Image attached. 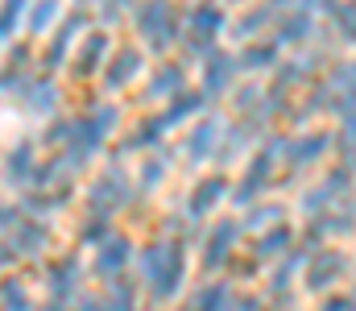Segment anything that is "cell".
I'll list each match as a JSON object with an SVG mask.
<instances>
[{
  "mask_svg": "<svg viewBox=\"0 0 356 311\" xmlns=\"http://www.w3.org/2000/svg\"><path fill=\"white\" fill-rule=\"evenodd\" d=\"M137 308V291L133 287H112V295H108V303H104V311H133Z\"/></svg>",
  "mask_w": 356,
  "mask_h": 311,
  "instance_id": "obj_11",
  "label": "cell"
},
{
  "mask_svg": "<svg viewBox=\"0 0 356 311\" xmlns=\"http://www.w3.org/2000/svg\"><path fill=\"white\" fill-rule=\"evenodd\" d=\"M236 237H241V228H236L232 220L211 224V237L203 241V266H207V270L228 266V257H232V249H236Z\"/></svg>",
  "mask_w": 356,
  "mask_h": 311,
  "instance_id": "obj_3",
  "label": "cell"
},
{
  "mask_svg": "<svg viewBox=\"0 0 356 311\" xmlns=\"http://www.w3.org/2000/svg\"><path fill=\"white\" fill-rule=\"evenodd\" d=\"M182 274H186V262L175 241H154L141 249V278L149 282L154 299H175L182 291Z\"/></svg>",
  "mask_w": 356,
  "mask_h": 311,
  "instance_id": "obj_1",
  "label": "cell"
},
{
  "mask_svg": "<svg viewBox=\"0 0 356 311\" xmlns=\"http://www.w3.org/2000/svg\"><path fill=\"white\" fill-rule=\"evenodd\" d=\"M129 257H133V245H129V237H108L104 245H99V257H95V274H120L124 266H129Z\"/></svg>",
  "mask_w": 356,
  "mask_h": 311,
  "instance_id": "obj_5",
  "label": "cell"
},
{
  "mask_svg": "<svg viewBox=\"0 0 356 311\" xmlns=\"http://www.w3.org/2000/svg\"><path fill=\"white\" fill-rule=\"evenodd\" d=\"M46 282H50V291H54L58 303L71 299V295L79 291V262H75V257H58V262L46 270Z\"/></svg>",
  "mask_w": 356,
  "mask_h": 311,
  "instance_id": "obj_7",
  "label": "cell"
},
{
  "mask_svg": "<svg viewBox=\"0 0 356 311\" xmlns=\"http://www.w3.org/2000/svg\"><path fill=\"white\" fill-rule=\"evenodd\" d=\"M42 311H58V303H54V308H42Z\"/></svg>",
  "mask_w": 356,
  "mask_h": 311,
  "instance_id": "obj_18",
  "label": "cell"
},
{
  "mask_svg": "<svg viewBox=\"0 0 356 311\" xmlns=\"http://www.w3.org/2000/svg\"><path fill=\"white\" fill-rule=\"evenodd\" d=\"M319 311H356V303L353 299H344V295H332V299L319 303Z\"/></svg>",
  "mask_w": 356,
  "mask_h": 311,
  "instance_id": "obj_14",
  "label": "cell"
},
{
  "mask_svg": "<svg viewBox=\"0 0 356 311\" xmlns=\"http://www.w3.org/2000/svg\"><path fill=\"white\" fill-rule=\"evenodd\" d=\"M228 303H232V295H228V287H199V291H191L186 295V303H182V311H228Z\"/></svg>",
  "mask_w": 356,
  "mask_h": 311,
  "instance_id": "obj_8",
  "label": "cell"
},
{
  "mask_svg": "<svg viewBox=\"0 0 356 311\" xmlns=\"http://www.w3.org/2000/svg\"><path fill=\"white\" fill-rule=\"evenodd\" d=\"M0 311H33L29 299H17V303H0Z\"/></svg>",
  "mask_w": 356,
  "mask_h": 311,
  "instance_id": "obj_16",
  "label": "cell"
},
{
  "mask_svg": "<svg viewBox=\"0 0 356 311\" xmlns=\"http://www.w3.org/2000/svg\"><path fill=\"white\" fill-rule=\"evenodd\" d=\"M21 220H17V212L8 204H0V237H13V228H17Z\"/></svg>",
  "mask_w": 356,
  "mask_h": 311,
  "instance_id": "obj_13",
  "label": "cell"
},
{
  "mask_svg": "<svg viewBox=\"0 0 356 311\" xmlns=\"http://www.w3.org/2000/svg\"><path fill=\"white\" fill-rule=\"evenodd\" d=\"M286 249H290V228H286V224L266 228V237L257 241V257H261V262H269L273 253H277V257H286Z\"/></svg>",
  "mask_w": 356,
  "mask_h": 311,
  "instance_id": "obj_10",
  "label": "cell"
},
{
  "mask_svg": "<svg viewBox=\"0 0 356 311\" xmlns=\"http://www.w3.org/2000/svg\"><path fill=\"white\" fill-rule=\"evenodd\" d=\"M344 270H348L344 253H336V249L315 253V257H311V266H307V291H332V287L344 278Z\"/></svg>",
  "mask_w": 356,
  "mask_h": 311,
  "instance_id": "obj_2",
  "label": "cell"
},
{
  "mask_svg": "<svg viewBox=\"0 0 356 311\" xmlns=\"http://www.w3.org/2000/svg\"><path fill=\"white\" fill-rule=\"evenodd\" d=\"M29 170H33V158H29V150H17V154H13V162H8V179L17 175V183H21Z\"/></svg>",
  "mask_w": 356,
  "mask_h": 311,
  "instance_id": "obj_12",
  "label": "cell"
},
{
  "mask_svg": "<svg viewBox=\"0 0 356 311\" xmlns=\"http://www.w3.org/2000/svg\"><path fill=\"white\" fill-rule=\"evenodd\" d=\"M46 241H50V228H46L42 220H21V224L13 228V253H21V257L42 253Z\"/></svg>",
  "mask_w": 356,
  "mask_h": 311,
  "instance_id": "obj_6",
  "label": "cell"
},
{
  "mask_svg": "<svg viewBox=\"0 0 356 311\" xmlns=\"http://www.w3.org/2000/svg\"><path fill=\"white\" fill-rule=\"evenodd\" d=\"M228 311H266V308H261V299H253V295H249V299H232Z\"/></svg>",
  "mask_w": 356,
  "mask_h": 311,
  "instance_id": "obj_15",
  "label": "cell"
},
{
  "mask_svg": "<svg viewBox=\"0 0 356 311\" xmlns=\"http://www.w3.org/2000/svg\"><path fill=\"white\" fill-rule=\"evenodd\" d=\"M220 196H224V179H203L195 187V196H191V212L195 216H207L211 207L220 204Z\"/></svg>",
  "mask_w": 356,
  "mask_h": 311,
  "instance_id": "obj_9",
  "label": "cell"
},
{
  "mask_svg": "<svg viewBox=\"0 0 356 311\" xmlns=\"http://www.w3.org/2000/svg\"><path fill=\"white\" fill-rule=\"evenodd\" d=\"M75 311H99V303H95V299H83V303H79Z\"/></svg>",
  "mask_w": 356,
  "mask_h": 311,
  "instance_id": "obj_17",
  "label": "cell"
},
{
  "mask_svg": "<svg viewBox=\"0 0 356 311\" xmlns=\"http://www.w3.org/2000/svg\"><path fill=\"white\" fill-rule=\"evenodd\" d=\"M129 200V183H124V175H104L95 187L88 191V204L95 216H108L112 220V212Z\"/></svg>",
  "mask_w": 356,
  "mask_h": 311,
  "instance_id": "obj_4",
  "label": "cell"
}]
</instances>
